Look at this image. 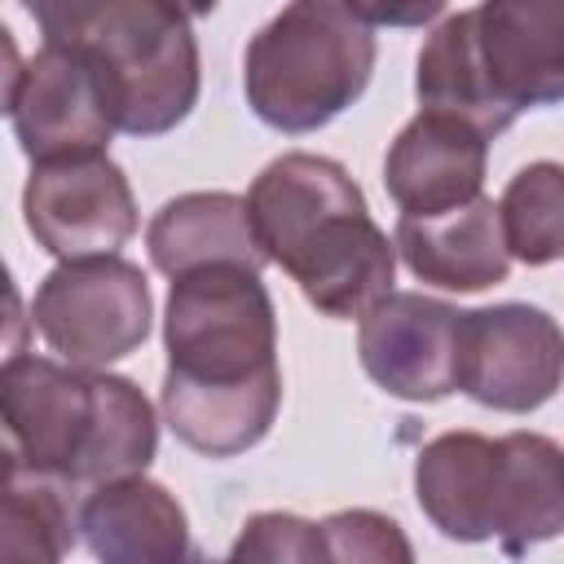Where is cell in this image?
<instances>
[{
  "label": "cell",
  "mask_w": 564,
  "mask_h": 564,
  "mask_svg": "<svg viewBox=\"0 0 564 564\" xmlns=\"http://www.w3.org/2000/svg\"><path fill=\"white\" fill-rule=\"evenodd\" d=\"M163 423L203 458L260 445L282 405L278 308L260 269L198 264L172 278L163 304Z\"/></svg>",
  "instance_id": "obj_1"
},
{
  "label": "cell",
  "mask_w": 564,
  "mask_h": 564,
  "mask_svg": "<svg viewBox=\"0 0 564 564\" xmlns=\"http://www.w3.org/2000/svg\"><path fill=\"white\" fill-rule=\"evenodd\" d=\"M247 212L269 264H278L322 317H361L392 291L397 238L375 225L344 163L308 150L264 163L247 189Z\"/></svg>",
  "instance_id": "obj_2"
},
{
  "label": "cell",
  "mask_w": 564,
  "mask_h": 564,
  "mask_svg": "<svg viewBox=\"0 0 564 564\" xmlns=\"http://www.w3.org/2000/svg\"><path fill=\"white\" fill-rule=\"evenodd\" d=\"M0 410L4 449L70 485L145 471L159 449L150 397L110 370L13 348L0 370Z\"/></svg>",
  "instance_id": "obj_3"
},
{
  "label": "cell",
  "mask_w": 564,
  "mask_h": 564,
  "mask_svg": "<svg viewBox=\"0 0 564 564\" xmlns=\"http://www.w3.org/2000/svg\"><path fill=\"white\" fill-rule=\"evenodd\" d=\"M414 93L507 132L524 110L564 101V0H480L432 26L414 62Z\"/></svg>",
  "instance_id": "obj_4"
},
{
  "label": "cell",
  "mask_w": 564,
  "mask_h": 564,
  "mask_svg": "<svg viewBox=\"0 0 564 564\" xmlns=\"http://www.w3.org/2000/svg\"><path fill=\"white\" fill-rule=\"evenodd\" d=\"M44 44L75 53L123 137H163L189 119L203 88L185 0H22Z\"/></svg>",
  "instance_id": "obj_5"
},
{
  "label": "cell",
  "mask_w": 564,
  "mask_h": 564,
  "mask_svg": "<svg viewBox=\"0 0 564 564\" xmlns=\"http://www.w3.org/2000/svg\"><path fill=\"white\" fill-rule=\"evenodd\" d=\"M375 53L370 22L344 0H291L247 40V106L273 132H317L366 93Z\"/></svg>",
  "instance_id": "obj_6"
},
{
  "label": "cell",
  "mask_w": 564,
  "mask_h": 564,
  "mask_svg": "<svg viewBox=\"0 0 564 564\" xmlns=\"http://www.w3.org/2000/svg\"><path fill=\"white\" fill-rule=\"evenodd\" d=\"M154 322V300L141 264L115 256L62 260L44 273L31 300V326L44 344L88 370H106L110 361L132 357Z\"/></svg>",
  "instance_id": "obj_7"
},
{
  "label": "cell",
  "mask_w": 564,
  "mask_h": 564,
  "mask_svg": "<svg viewBox=\"0 0 564 564\" xmlns=\"http://www.w3.org/2000/svg\"><path fill=\"white\" fill-rule=\"evenodd\" d=\"M564 388V330L538 304L463 308L458 392L498 414H529Z\"/></svg>",
  "instance_id": "obj_8"
},
{
  "label": "cell",
  "mask_w": 564,
  "mask_h": 564,
  "mask_svg": "<svg viewBox=\"0 0 564 564\" xmlns=\"http://www.w3.org/2000/svg\"><path fill=\"white\" fill-rule=\"evenodd\" d=\"M4 48H9L4 110L22 154L31 163L106 154L119 128L106 110L93 70L57 44H40V53H31L26 62H18L13 40H4Z\"/></svg>",
  "instance_id": "obj_9"
},
{
  "label": "cell",
  "mask_w": 564,
  "mask_h": 564,
  "mask_svg": "<svg viewBox=\"0 0 564 564\" xmlns=\"http://www.w3.org/2000/svg\"><path fill=\"white\" fill-rule=\"evenodd\" d=\"M22 220L31 238L57 260L115 256L141 225L132 185L110 154L31 163Z\"/></svg>",
  "instance_id": "obj_10"
},
{
  "label": "cell",
  "mask_w": 564,
  "mask_h": 564,
  "mask_svg": "<svg viewBox=\"0 0 564 564\" xmlns=\"http://www.w3.org/2000/svg\"><path fill=\"white\" fill-rule=\"evenodd\" d=\"M458 322L463 308L436 295L388 291L357 317L361 370L397 401H445L458 392Z\"/></svg>",
  "instance_id": "obj_11"
},
{
  "label": "cell",
  "mask_w": 564,
  "mask_h": 564,
  "mask_svg": "<svg viewBox=\"0 0 564 564\" xmlns=\"http://www.w3.org/2000/svg\"><path fill=\"white\" fill-rule=\"evenodd\" d=\"M489 132L449 110H419L383 154V189L401 216H436L480 198Z\"/></svg>",
  "instance_id": "obj_12"
},
{
  "label": "cell",
  "mask_w": 564,
  "mask_h": 564,
  "mask_svg": "<svg viewBox=\"0 0 564 564\" xmlns=\"http://www.w3.org/2000/svg\"><path fill=\"white\" fill-rule=\"evenodd\" d=\"M79 533L106 564H176L198 555L185 507L145 471L93 485L79 502Z\"/></svg>",
  "instance_id": "obj_13"
},
{
  "label": "cell",
  "mask_w": 564,
  "mask_h": 564,
  "mask_svg": "<svg viewBox=\"0 0 564 564\" xmlns=\"http://www.w3.org/2000/svg\"><path fill=\"white\" fill-rule=\"evenodd\" d=\"M397 256L405 269L441 291H485L507 282L511 251L502 238V216L494 198H471L454 212L436 216H401L397 220Z\"/></svg>",
  "instance_id": "obj_14"
},
{
  "label": "cell",
  "mask_w": 564,
  "mask_h": 564,
  "mask_svg": "<svg viewBox=\"0 0 564 564\" xmlns=\"http://www.w3.org/2000/svg\"><path fill=\"white\" fill-rule=\"evenodd\" d=\"M494 542L524 555L564 533V445L542 432H507L494 454Z\"/></svg>",
  "instance_id": "obj_15"
},
{
  "label": "cell",
  "mask_w": 564,
  "mask_h": 564,
  "mask_svg": "<svg viewBox=\"0 0 564 564\" xmlns=\"http://www.w3.org/2000/svg\"><path fill=\"white\" fill-rule=\"evenodd\" d=\"M145 247H150V264L163 278L189 273L198 264H225V260L251 264V269L269 264L256 238L247 198L229 189H194V194L167 198L145 225Z\"/></svg>",
  "instance_id": "obj_16"
},
{
  "label": "cell",
  "mask_w": 564,
  "mask_h": 564,
  "mask_svg": "<svg viewBox=\"0 0 564 564\" xmlns=\"http://www.w3.org/2000/svg\"><path fill=\"white\" fill-rule=\"evenodd\" d=\"M494 454L498 441L480 432H441L414 458V498L427 524L449 542H494Z\"/></svg>",
  "instance_id": "obj_17"
},
{
  "label": "cell",
  "mask_w": 564,
  "mask_h": 564,
  "mask_svg": "<svg viewBox=\"0 0 564 564\" xmlns=\"http://www.w3.org/2000/svg\"><path fill=\"white\" fill-rule=\"evenodd\" d=\"M75 485L66 476L40 471L4 449L0 471V560L9 564H57L70 555L79 533Z\"/></svg>",
  "instance_id": "obj_18"
},
{
  "label": "cell",
  "mask_w": 564,
  "mask_h": 564,
  "mask_svg": "<svg viewBox=\"0 0 564 564\" xmlns=\"http://www.w3.org/2000/svg\"><path fill=\"white\" fill-rule=\"evenodd\" d=\"M498 216L511 260L529 269L555 264L564 256V163L551 159L524 163L507 181L498 198Z\"/></svg>",
  "instance_id": "obj_19"
},
{
  "label": "cell",
  "mask_w": 564,
  "mask_h": 564,
  "mask_svg": "<svg viewBox=\"0 0 564 564\" xmlns=\"http://www.w3.org/2000/svg\"><path fill=\"white\" fill-rule=\"evenodd\" d=\"M322 533H326L330 560L339 564H410L414 560L410 538L383 511H366V507L335 511L322 520Z\"/></svg>",
  "instance_id": "obj_20"
},
{
  "label": "cell",
  "mask_w": 564,
  "mask_h": 564,
  "mask_svg": "<svg viewBox=\"0 0 564 564\" xmlns=\"http://www.w3.org/2000/svg\"><path fill=\"white\" fill-rule=\"evenodd\" d=\"M229 560H295V564H317V560H330V546H326V533L322 524L304 520V516H291V511H256L242 533L234 538L229 546Z\"/></svg>",
  "instance_id": "obj_21"
},
{
  "label": "cell",
  "mask_w": 564,
  "mask_h": 564,
  "mask_svg": "<svg viewBox=\"0 0 564 564\" xmlns=\"http://www.w3.org/2000/svg\"><path fill=\"white\" fill-rule=\"evenodd\" d=\"M370 26H427L449 0H344Z\"/></svg>",
  "instance_id": "obj_22"
},
{
  "label": "cell",
  "mask_w": 564,
  "mask_h": 564,
  "mask_svg": "<svg viewBox=\"0 0 564 564\" xmlns=\"http://www.w3.org/2000/svg\"><path fill=\"white\" fill-rule=\"evenodd\" d=\"M216 4H220V0H185V9H189L194 18H212V13H216Z\"/></svg>",
  "instance_id": "obj_23"
}]
</instances>
